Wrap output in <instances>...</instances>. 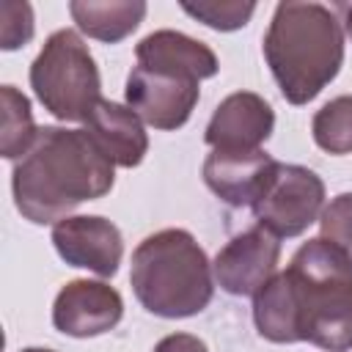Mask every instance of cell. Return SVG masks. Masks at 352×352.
<instances>
[{
	"label": "cell",
	"mask_w": 352,
	"mask_h": 352,
	"mask_svg": "<svg viewBox=\"0 0 352 352\" xmlns=\"http://www.w3.org/2000/svg\"><path fill=\"white\" fill-rule=\"evenodd\" d=\"M253 324L272 344L308 341L324 352L352 349V258L316 236L253 294Z\"/></svg>",
	"instance_id": "6da1fadb"
},
{
	"label": "cell",
	"mask_w": 352,
	"mask_h": 352,
	"mask_svg": "<svg viewBox=\"0 0 352 352\" xmlns=\"http://www.w3.org/2000/svg\"><path fill=\"white\" fill-rule=\"evenodd\" d=\"M116 165L85 129L38 126L33 146L14 162L11 192L16 212L33 226H55L80 204L107 195Z\"/></svg>",
	"instance_id": "7a4b0ae2"
},
{
	"label": "cell",
	"mask_w": 352,
	"mask_h": 352,
	"mask_svg": "<svg viewBox=\"0 0 352 352\" xmlns=\"http://www.w3.org/2000/svg\"><path fill=\"white\" fill-rule=\"evenodd\" d=\"M264 60L289 104L316 99L344 66V28L322 3H278L264 33Z\"/></svg>",
	"instance_id": "3957f363"
},
{
	"label": "cell",
	"mask_w": 352,
	"mask_h": 352,
	"mask_svg": "<svg viewBox=\"0 0 352 352\" xmlns=\"http://www.w3.org/2000/svg\"><path fill=\"white\" fill-rule=\"evenodd\" d=\"M129 283L138 302L162 319L195 316L214 297V272L206 250L184 228L148 234L132 253Z\"/></svg>",
	"instance_id": "277c9868"
},
{
	"label": "cell",
	"mask_w": 352,
	"mask_h": 352,
	"mask_svg": "<svg viewBox=\"0 0 352 352\" xmlns=\"http://www.w3.org/2000/svg\"><path fill=\"white\" fill-rule=\"evenodd\" d=\"M30 88L36 99L60 121H88L102 102L99 66L77 30H55L30 63Z\"/></svg>",
	"instance_id": "5b68a950"
},
{
	"label": "cell",
	"mask_w": 352,
	"mask_h": 352,
	"mask_svg": "<svg viewBox=\"0 0 352 352\" xmlns=\"http://www.w3.org/2000/svg\"><path fill=\"white\" fill-rule=\"evenodd\" d=\"M250 209L256 223L270 228L275 236H300L324 209V182L305 165L278 162L270 184Z\"/></svg>",
	"instance_id": "8992f818"
},
{
	"label": "cell",
	"mask_w": 352,
	"mask_h": 352,
	"mask_svg": "<svg viewBox=\"0 0 352 352\" xmlns=\"http://www.w3.org/2000/svg\"><path fill=\"white\" fill-rule=\"evenodd\" d=\"M124 99L126 107L135 110L143 124L162 132H173L190 121L201 99V88L192 77L132 66L124 85Z\"/></svg>",
	"instance_id": "52a82bcc"
},
{
	"label": "cell",
	"mask_w": 352,
	"mask_h": 352,
	"mask_svg": "<svg viewBox=\"0 0 352 352\" xmlns=\"http://www.w3.org/2000/svg\"><path fill=\"white\" fill-rule=\"evenodd\" d=\"M280 236H275L261 223L234 234L214 256L212 272L214 283L234 297L256 294L278 270Z\"/></svg>",
	"instance_id": "ba28073f"
},
{
	"label": "cell",
	"mask_w": 352,
	"mask_h": 352,
	"mask_svg": "<svg viewBox=\"0 0 352 352\" xmlns=\"http://www.w3.org/2000/svg\"><path fill=\"white\" fill-rule=\"evenodd\" d=\"M52 245L69 267L113 278L124 258V236L118 226L102 214H69L52 226Z\"/></svg>",
	"instance_id": "9c48e42d"
},
{
	"label": "cell",
	"mask_w": 352,
	"mask_h": 352,
	"mask_svg": "<svg viewBox=\"0 0 352 352\" xmlns=\"http://www.w3.org/2000/svg\"><path fill=\"white\" fill-rule=\"evenodd\" d=\"M124 316V300L118 289L104 280L74 278L52 302V324L72 338H94L113 330Z\"/></svg>",
	"instance_id": "30bf717a"
},
{
	"label": "cell",
	"mask_w": 352,
	"mask_h": 352,
	"mask_svg": "<svg viewBox=\"0 0 352 352\" xmlns=\"http://www.w3.org/2000/svg\"><path fill=\"white\" fill-rule=\"evenodd\" d=\"M275 129V113L270 102L253 91L228 94L212 113L204 140L212 151H256Z\"/></svg>",
	"instance_id": "8fae6325"
},
{
	"label": "cell",
	"mask_w": 352,
	"mask_h": 352,
	"mask_svg": "<svg viewBox=\"0 0 352 352\" xmlns=\"http://www.w3.org/2000/svg\"><path fill=\"white\" fill-rule=\"evenodd\" d=\"M278 160L264 148L256 151H212L204 160L206 187L228 206H253L264 187L270 184Z\"/></svg>",
	"instance_id": "7c38bea8"
},
{
	"label": "cell",
	"mask_w": 352,
	"mask_h": 352,
	"mask_svg": "<svg viewBox=\"0 0 352 352\" xmlns=\"http://www.w3.org/2000/svg\"><path fill=\"white\" fill-rule=\"evenodd\" d=\"M138 66L151 69V72H165V74H179V77H192V80H209L217 74L220 63L217 55L212 52L209 44L179 33V30H154L140 44L135 47Z\"/></svg>",
	"instance_id": "4fadbf2b"
},
{
	"label": "cell",
	"mask_w": 352,
	"mask_h": 352,
	"mask_svg": "<svg viewBox=\"0 0 352 352\" xmlns=\"http://www.w3.org/2000/svg\"><path fill=\"white\" fill-rule=\"evenodd\" d=\"M85 132L118 168H138L148 154V135L143 129V121L126 104L102 99L88 116Z\"/></svg>",
	"instance_id": "5bb4252c"
},
{
	"label": "cell",
	"mask_w": 352,
	"mask_h": 352,
	"mask_svg": "<svg viewBox=\"0 0 352 352\" xmlns=\"http://www.w3.org/2000/svg\"><path fill=\"white\" fill-rule=\"evenodd\" d=\"M148 6L143 0H72L69 14L80 33L102 44H118L138 30Z\"/></svg>",
	"instance_id": "9a60e30c"
},
{
	"label": "cell",
	"mask_w": 352,
	"mask_h": 352,
	"mask_svg": "<svg viewBox=\"0 0 352 352\" xmlns=\"http://www.w3.org/2000/svg\"><path fill=\"white\" fill-rule=\"evenodd\" d=\"M0 102H3V121H0V154L6 160H19L36 140L38 126L33 121L30 102L22 91L14 85L0 88Z\"/></svg>",
	"instance_id": "2e32d148"
},
{
	"label": "cell",
	"mask_w": 352,
	"mask_h": 352,
	"mask_svg": "<svg viewBox=\"0 0 352 352\" xmlns=\"http://www.w3.org/2000/svg\"><path fill=\"white\" fill-rule=\"evenodd\" d=\"M314 143L327 154H352V96L341 94L322 104L311 121Z\"/></svg>",
	"instance_id": "e0dca14e"
},
{
	"label": "cell",
	"mask_w": 352,
	"mask_h": 352,
	"mask_svg": "<svg viewBox=\"0 0 352 352\" xmlns=\"http://www.w3.org/2000/svg\"><path fill=\"white\" fill-rule=\"evenodd\" d=\"M182 11L212 30L231 33L250 22V16L256 14V3L253 0H198V3L184 0Z\"/></svg>",
	"instance_id": "ac0fdd59"
},
{
	"label": "cell",
	"mask_w": 352,
	"mask_h": 352,
	"mask_svg": "<svg viewBox=\"0 0 352 352\" xmlns=\"http://www.w3.org/2000/svg\"><path fill=\"white\" fill-rule=\"evenodd\" d=\"M36 33L33 6L25 0H3L0 3V47L6 52L25 47Z\"/></svg>",
	"instance_id": "d6986e66"
},
{
	"label": "cell",
	"mask_w": 352,
	"mask_h": 352,
	"mask_svg": "<svg viewBox=\"0 0 352 352\" xmlns=\"http://www.w3.org/2000/svg\"><path fill=\"white\" fill-rule=\"evenodd\" d=\"M319 236L352 258V192L336 195L319 214Z\"/></svg>",
	"instance_id": "ffe728a7"
},
{
	"label": "cell",
	"mask_w": 352,
	"mask_h": 352,
	"mask_svg": "<svg viewBox=\"0 0 352 352\" xmlns=\"http://www.w3.org/2000/svg\"><path fill=\"white\" fill-rule=\"evenodd\" d=\"M151 352H209V346L192 333H170L160 338Z\"/></svg>",
	"instance_id": "44dd1931"
},
{
	"label": "cell",
	"mask_w": 352,
	"mask_h": 352,
	"mask_svg": "<svg viewBox=\"0 0 352 352\" xmlns=\"http://www.w3.org/2000/svg\"><path fill=\"white\" fill-rule=\"evenodd\" d=\"M336 14H341V28H344V33H346L349 41H352V3L336 6Z\"/></svg>",
	"instance_id": "7402d4cb"
},
{
	"label": "cell",
	"mask_w": 352,
	"mask_h": 352,
	"mask_svg": "<svg viewBox=\"0 0 352 352\" xmlns=\"http://www.w3.org/2000/svg\"><path fill=\"white\" fill-rule=\"evenodd\" d=\"M19 352H55V349H47V346H25Z\"/></svg>",
	"instance_id": "603a6c76"
}]
</instances>
